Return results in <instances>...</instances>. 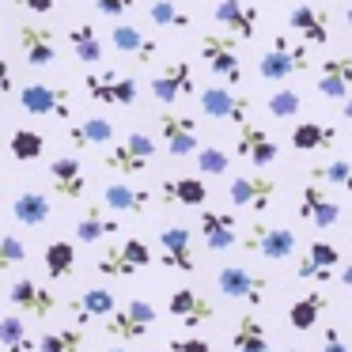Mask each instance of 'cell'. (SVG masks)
I'll return each instance as SVG.
<instances>
[{"label":"cell","instance_id":"cell-23","mask_svg":"<svg viewBox=\"0 0 352 352\" xmlns=\"http://www.w3.org/2000/svg\"><path fill=\"white\" fill-rule=\"evenodd\" d=\"M337 265H341V250L333 243H307V254L296 261V276L299 280H329V276H337Z\"/></svg>","mask_w":352,"mask_h":352},{"label":"cell","instance_id":"cell-29","mask_svg":"<svg viewBox=\"0 0 352 352\" xmlns=\"http://www.w3.org/2000/svg\"><path fill=\"white\" fill-rule=\"evenodd\" d=\"M114 307H118V299L110 288H87L69 303V314H72L76 326H87V322H95V318H107Z\"/></svg>","mask_w":352,"mask_h":352},{"label":"cell","instance_id":"cell-30","mask_svg":"<svg viewBox=\"0 0 352 352\" xmlns=\"http://www.w3.org/2000/svg\"><path fill=\"white\" fill-rule=\"evenodd\" d=\"M69 144L76 152L84 148H95V144H114V122L110 118H84V122H69Z\"/></svg>","mask_w":352,"mask_h":352},{"label":"cell","instance_id":"cell-15","mask_svg":"<svg viewBox=\"0 0 352 352\" xmlns=\"http://www.w3.org/2000/svg\"><path fill=\"white\" fill-rule=\"evenodd\" d=\"M160 265L175 269V273H193L197 258H193V235L182 223H167L160 231Z\"/></svg>","mask_w":352,"mask_h":352},{"label":"cell","instance_id":"cell-31","mask_svg":"<svg viewBox=\"0 0 352 352\" xmlns=\"http://www.w3.org/2000/svg\"><path fill=\"white\" fill-rule=\"evenodd\" d=\"M122 231L118 216H110V208H87L76 223V243H102V239H114Z\"/></svg>","mask_w":352,"mask_h":352},{"label":"cell","instance_id":"cell-37","mask_svg":"<svg viewBox=\"0 0 352 352\" xmlns=\"http://www.w3.org/2000/svg\"><path fill=\"white\" fill-rule=\"evenodd\" d=\"M12 216H16L23 228H42V223L50 220V197L38 193V190L16 193V201H12Z\"/></svg>","mask_w":352,"mask_h":352},{"label":"cell","instance_id":"cell-18","mask_svg":"<svg viewBox=\"0 0 352 352\" xmlns=\"http://www.w3.org/2000/svg\"><path fill=\"white\" fill-rule=\"evenodd\" d=\"M235 155L246 163H254V167H269V163H276V155H280V148H276V140L269 137L261 125H254L250 118H246L243 125H239V137H235Z\"/></svg>","mask_w":352,"mask_h":352},{"label":"cell","instance_id":"cell-28","mask_svg":"<svg viewBox=\"0 0 352 352\" xmlns=\"http://www.w3.org/2000/svg\"><path fill=\"white\" fill-rule=\"evenodd\" d=\"M160 201H163V205H186V208H201V205L208 201V186L201 182V175L167 178V182H160Z\"/></svg>","mask_w":352,"mask_h":352},{"label":"cell","instance_id":"cell-4","mask_svg":"<svg viewBox=\"0 0 352 352\" xmlns=\"http://www.w3.org/2000/svg\"><path fill=\"white\" fill-rule=\"evenodd\" d=\"M155 318H160V314H155V307L148 303V299H125V303H118L102 322H107V333L110 337L133 344V341H140V337L152 333Z\"/></svg>","mask_w":352,"mask_h":352},{"label":"cell","instance_id":"cell-1","mask_svg":"<svg viewBox=\"0 0 352 352\" xmlns=\"http://www.w3.org/2000/svg\"><path fill=\"white\" fill-rule=\"evenodd\" d=\"M152 261H155V254L144 239H125V243L102 246L99 258H95V269L102 276H110V280H125V276H137L140 269H148Z\"/></svg>","mask_w":352,"mask_h":352},{"label":"cell","instance_id":"cell-13","mask_svg":"<svg viewBox=\"0 0 352 352\" xmlns=\"http://www.w3.org/2000/svg\"><path fill=\"white\" fill-rule=\"evenodd\" d=\"M212 19L220 31L235 34V38L250 42L258 34V23H261V8L250 4V0H216L212 8Z\"/></svg>","mask_w":352,"mask_h":352},{"label":"cell","instance_id":"cell-49","mask_svg":"<svg viewBox=\"0 0 352 352\" xmlns=\"http://www.w3.org/2000/svg\"><path fill=\"white\" fill-rule=\"evenodd\" d=\"M16 4L27 12H34V16H50V12L57 8V0H16Z\"/></svg>","mask_w":352,"mask_h":352},{"label":"cell","instance_id":"cell-41","mask_svg":"<svg viewBox=\"0 0 352 352\" xmlns=\"http://www.w3.org/2000/svg\"><path fill=\"white\" fill-rule=\"evenodd\" d=\"M148 19H152L155 27H163V31H190L193 27L190 12H182L175 0H152V4H148Z\"/></svg>","mask_w":352,"mask_h":352},{"label":"cell","instance_id":"cell-48","mask_svg":"<svg viewBox=\"0 0 352 352\" xmlns=\"http://www.w3.org/2000/svg\"><path fill=\"white\" fill-rule=\"evenodd\" d=\"M322 352H352V344L344 341V333L337 326H326L322 329Z\"/></svg>","mask_w":352,"mask_h":352},{"label":"cell","instance_id":"cell-36","mask_svg":"<svg viewBox=\"0 0 352 352\" xmlns=\"http://www.w3.org/2000/svg\"><path fill=\"white\" fill-rule=\"evenodd\" d=\"M329 299L322 296V292H307L303 299H296V303L288 307V326L299 329V333H311L314 326H318V318L326 314Z\"/></svg>","mask_w":352,"mask_h":352},{"label":"cell","instance_id":"cell-14","mask_svg":"<svg viewBox=\"0 0 352 352\" xmlns=\"http://www.w3.org/2000/svg\"><path fill=\"white\" fill-rule=\"evenodd\" d=\"M155 129H160L163 144H167V152L175 155V160H182V155H193V152L201 148L197 122H193L190 114H170V110H163V114L155 118Z\"/></svg>","mask_w":352,"mask_h":352},{"label":"cell","instance_id":"cell-34","mask_svg":"<svg viewBox=\"0 0 352 352\" xmlns=\"http://www.w3.org/2000/svg\"><path fill=\"white\" fill-rule=\"evenodd\" d=\"M42 265H46L50 280H69V276H76V243L54 239V243L42 250Z\"/></svg>","mask_w":352,"mask_h":352},{"label":"cell","instance_id":"cell-5","mask_svg":"<svg viewBox=\"0 0 352 352\" xmlns=\"http://www.w3.org/2000/svg\"><path fill=\"white\" fill-rule=\"evenodd\" d=\"M296 243L299 239L292 228H273V223H261V220H254L246 228V235L239 239V246L246 254H261L265 261H288L296 254Z\"/></svg>","mask_w":352,"mask_h":352},{"label":"cell","instance_id":"cell-55","mask_svg":"<svg viewBox=\"0 0 352 352\" xmlns=\"http://www.w3.org/2000/svg\"><path fill=\"white\" fill-rule=\"evenodd\" d=\"M0 42H4V23H0Z\"/></svg>","mask_w":352,"mask_h":352},{"label":"cell","instance_id":"cell-47","mask_svg":"<svg viewBox=\"0 0 352 352\" xmlns=\"http://www.w3.org/2000/svg\"><path fill=\"white\" fill-rule=\"evenodd\" d=\"M133 4H137V0H95V12L107 16V19H122L125 12H133Z\"/></svg>","mask_w":352,"mask_h":352},{"label":"cell","instance_id":"cell-12","mask_svg":"<svg viewBox=\"0 0 352 352\" xmlns=\"http://www.w3.org/2000/svg\"><path fill=\"white\" fill-rule=\"evenodd\" d=\"M228 197H231V205H235V208H246V212H269L273 201H276V178H269V175L231 178Z\"/></svg>","mask_w":352,"mask_h":352},{"label":"cell","instance_id":"cell-42","mask_svg":"<svg viewBox=\"0 0 352 352\" xmlns=\"http://www.w3.org/2000/svg\"><path fill=\"white\" fill-rule=\"evenodd\" d=\"M311 182L341 186L344 193H352V163L349 160H326V163H318V167H311Z\"/></svg>","mask_w":352,"mask_h":352},{"label":"cell","instance_id":"cell-39","mask_svg":"<svg viewBox=\"0 0 352 352\" xmlns=\"http://www.w3.org/2000/svg\"><path fill=\"white\" fill-rule=\"evenodd\" d=\"M8 152L16 163H38L42 155H46V137L34 129H16L8 137Z\"/></svg>","mask_w":352,"mask_h":352},{"label":"cell","instance_id":"cell-53","mask_svg":"<svg viewBox=\"0 0 352 352\" xmlns=\"http://www.w3.org/2000/svg\"><path fill=\"white\" fill-rule=\"evenodd\" d=\"M344 23H349V27H352V8H349V12H344Z\"/></svg>","mask_w":352,"mask_h":352},{"label":"cell","instance_id":"cell-33","mask_svg":"<svg viewBox=\"0 0 352 352\" xmlns=\"http://www.w3.org/2000/svg\"><path fill=\"white\" fill-rule=\"evenodd\" d=\"M231 349L235 352H269V333L258 314H250V311L239 314L235 333H231Z\"/></svg>","mask_w":352,"mask_h":352},{"label":"cell","instance_id":"cell-57","mask_svg":"<svg viewBox=\"0 0 352 352\" xmlns=\"http://www.w3.org/2000/svg\"><path fill=\"white\" fill-rule=\"evenodd\" d=\"M288 352H299V349H288Z\"/></svg>","mask_w":352,"mask_h":352},{"label":"cell","instance_id":"cell-38","mask_svg":"<svg viewBox=\"0 0 352 352\" xmlns=\"http://www.w3.org/2000/svg\"><path fill=\"white\" fill-rule=\"evenodd\" d=\"M0 344L4 352H34V333H27V322L23 314H4L0 318Z\"/></svg>","mask_w":352,"mask_h":352},{"label":"cell","instance_id":"cell-44","mask_svg":"<svg viewBox=\"0 0 352 352\" xmlns=\"http://www.w3.org/2000/svg\"><path fill=\"white\" fill-rule=\"evenodd\" d=\"M193 160H197V170L201 175H212V178H220V175H228L231 170V155L228 152H220V148H197L193 152Z\"/></svg>","mask_w":352,"mask_h":352},{"label":"cell","instance_id":"cell-54","mask_svg":"<svg viewBox=\"0 0 352 352\" xmlns=\"http://www.w3.org/2000/svg\"><path fill=\"white\" fill-rule=\"evenodd\" d=\"M107 352H129V349H107Z\"/></svg>","mask_w":352,"mask_h":352},{"label":"cell","instance_id":"cell-9","mask_svg":"<svg viewBox=\"0 0 352 352\" xmlns=\"http://www.w3.org/2000/svg\"><path fill=\"white\" fill-rule=\"evenodd\" d=\"M19 107L34 118H57V122H72V95L69 87L54 84H27L19 87Z\"/></svg>","mask_w":352,"mask_h":352},{"label":"cell","instance_id":"cell-25","mask_svg":"<svg viewBox=\"0 0 352 352\" xmlns=\"http://www.w3.org/2000/svg\"><path fill=\"white\" fill-rule=\"evenodd\" d=\"M50 182H54V193L65 201H80L87 193V175L76 155H57L50 163Z\"/></svg>","mask_w":352,"mask_h":352},{"label":"cell","instance_id":"cell-45","mask_svg":"<svg viewBox=\"0 0 352 352\" xmlns=\"http://www.w3.org/2000/svg\"><path fill=\"white\" fill-rule=\"evenodd\" d=\"M27 261V246L19 235H0V276L19 269Z\"/></svg>","mask_w":352,"mask_h":352},{"label":"cell","instance_id":"cell-17","mask_svg":"<svg viewBox=\"0 0 352 352\" xmlns=\"http://www.w3.org/2000/svg\"><path fill=\"white\" fill-rule=\"evenodd\" d=\"M16 38H19V50H23V57H27L31 69H50V65L57 61V34H54V27L19 23Z\"/></svg>","mask_w":352,"mask_h":352},{"label":"cell","instance_id":"cell-51","mask_svg":"<svg viewBox=\"0 0 352 352\" xmlns=\"http://www.w3.org/2000/svg\"><path fill=\"white\" fill-rule=\"evenodd\" d=\"M337 280H341V284H344V288H349V292H352V265H344V269H341V273H337Z\"/></svg>","mask_w":352,"mask_h":352},{"label":"cell","instance_id":"cell-3","mask_svg":"<svg viewBox=\"0 0 352 352\" xmlns=\"http://www.w3.org/2000/svg\"><path fill=\"white\" fill-rule=\"evenodd\" d=\"M155 160V137H148V133H129L125 140H118V144L107 148V155H102V167L114 170V175H125V178H137L148 170V163Z\"/></svg>","mask_w":352,"mask_h":352},{"label":"cell","instance_id":"cell-22","mask_svg":"<svg viewBox=\"0 0 352 352\" xmlns=\"http://www.w3.org/2000/svg\"><path fill=\"white\" fill-rule=\"evenodd\" d=\"M288 31H296L303 42H311V46H326L329 42V16L326 8H318V4H296V8L288 12Z\"/></svg>","mask_w":352,"mask_h":352},{"label":"cell","instance_id":"cell-10","mask_svg":"<svg viewBox=\"0 0 352 352\" xmlns=\"http://www.w3.org/2000/svg\"><path fill=\"white\" fill-rule=\"evenodd\" d=\"M216 288H220L223 299H235V303H246V307H261L269 292V280L261 273H250L243 265H223L216 273Z\"/></svg>","mask_w":352,"mask_h":352},{"label":"cell","instance_id":"cell-7","mask_svg":"<svg viewBox=\"0 0 352 352\" xmlns=\"http://www.w3.org/2000/svg\"><path fill=\"white\" fill-rule=\"evenodd\" d=\"M84 91L91 102H102V107H133L137 102V80L110 69H95L84 76Z\"/></svg>","mask_w":352,"mask_h":352},{"label":"cell","instance_id":"cell-11","mask_svg":"<svg viewBox=\"0 0 352 352\" xmlns=\"http://www.w3.org/2000/svg\"><path fill=\"white\" fill-rule=\"evenodd\" d=\"M8 303H16V311L23 318H50V314L61 307L57 292H50L46 284H34V276H16L8 288Z\"/></svg>","mask_w":352,"mask_h":352},{"label":"cell","instance_id":"cell-2","mask_svg":"<svg viewBox=\"0 0 352 352\" xmlns=\"http://www.w3.org/2000/svg\"><path fill=\"white\" fill-rule=\"evenodd\" d=\"M201 61H205L208 72H212L216 80H223L228 87L243 84V61H239L235 34H228V31L201 34Z\"/></svg>","mask_w":352,"mask_h":352},{"label":"cell","instance_id":"cell-8","mask_svg":"<svg viewBox=\"0 0 352 352\" xmlns=\"http://www.w3.org/2000/svg\"><path fill=\"white\" fill-rule=\"evenodd\" d=\"M201 99V114L212 118V122H231V125H243L250 118V99L243 91L228 84H212V87H201L197 91Z\"/></svg>","mask_w":352,"mask_h":352},{"label":"cell","instance_id":"cell-50","mask_svg":"<svg viewBox=\"0 0 352 352\" xmlns=\"http://www.w3.org/2000/svg\"><path fill=\"white\" fill-rule=\"evenodd\" d=\"M8 91H16V76H12V61L0 57V95H8Z\"/></svg>","mask_w":352,"mask_h":352},{"label":"cell","instance_id":"cell-6","mask_svg":"<svg viewBox=\"0 0 352 352\" xmlns=\"http://www.w3.org/2000/svg\"><path fill=\"white\" fill-rule=\"evenodd\" d=\"M307 65H311L307 61V46H292L288 34H276L273 46H269L258 61V76L269 80V84H284L292 72H303Z\"/></svg>","mask_w":352,"mask_h":352},{"label":"cell","instance_id":"cell-52","mask_svg":"<svg viewBox=\"0 0 352 352\" xmlns=\"http://www.w3.org/2000/svg\"><path fill=\"white\" fill-rule=\"evenodd\" d=\"M341 114H344V122H352V99L341 102Z\"/></svg>","mask_w":352,"mask_h":352},{"label":"cell","instance_id":"cell-19","mask_svg":"<svg viewBox=\"0 0 352 352\" xmlns=\"http://www.w3.org/2000/svg\"><path fill=\"white\" fill-rule=\"evenodd\" d=\"M299 220L314 223V228H333L341 220V205L329 197L322 182H307L299 193Z\"/></svg>","mask_w":352,"mask_h":352},{"label":"cell","instance_id":"cell-40","mask_svg":"<svg viewBox=\"0 0 352 352\" xmlns=\"http://www.w3.org/2000/svg\"><path fill=\"white\" fill-rule=\"evenodd\" d=\"M84 326H65V329H50L38 337L34 352H84Z\"/></svg>","mask_w":352,"mask_h":352},{"label":"cell","instance_id":"cell-24","mask_svg":"<svg viewBox=\"0 0 352 352\" xmlns=\"http://www.w3.org/2000/svg\"><path fill=\"white\" fill-rule=\"evenodd\" d=\"M110 46L118 50V54L133 57L137 65H152L155 54H160V46H155V38H148L140 27L133 23H114L110 27Z\"/></svg>","mask_w":352,"mask_h":352},{"label":"cell","instance_id":"cell-56","mask_svg":"<svg viewBox=\"0 0 352 352\" xmlns=\"http://www.w3.org/2000/svg\"><path fill=\"white\" fill-rule=\"evenodd\" d=\"M0 193H4V182H0Z\"/></svg>","mask_w":352,"mask_h":352},{"label":"cell","instance_id":"cell-20","mask_svg":"<svg viewBox=\"0 0 352 352\" xmlns=\"http://www.w3.org/2000/svg\"><path fill=\"white\" fill-rule=\"evenodd\" d=\"M152 201H155L152 190L133 186V182H107V190H102V208L122 212V216H144L152 208Z\"/></svg>","mask_w":352,"mask_h":352},{"label":"cell","instance_id":"cell-27","mask_svg":"<svg viewBox=\"0 0 352 352\" xmlns=\"http://www.w3.org/2000/svg\"><path fill=\"white\" fill-rule=\"evenodd\" d=\"M318 91L333 102H344L352 91V57L337 54L329 61H322V72H318Z\"/></svg>","mask_w":352,"mask_h":352},{"label":"cell","instance_id":"cell-46","mask_svg":"<svg viewBox=\"0 0 352 352\" xmlns=\"http://www.w3.org/2000/svg\"><path fill=\"white\" fill-rule=\"evenodd\" d=\"M167 352H216V349H212V341H205V337L186 333V337H170Z\"/></svg>","mask_w":352,"mask_h":352},{"label":"cell","instance_id":"cell-26","mask_svg":"<svg viewBox=\"0 0 352 352\" xmlns=\"http://www.w3.org/2000/svg\"><path fill=\"white\" fill-rule=\"evenodd\" d=\"M201 239H205V246L212 254L231 250V246L239 243V220H235V212H216V208L201 212Z\"/></svg>","mask_w":352,"mask_h":352},{"label":"cell","instance_id":"cell-16","mask_svg":"<svg viewBox=\"0 0 352 352\" xmlns=\"http://www.w3.org/2000/svg\"><path fill=\"white\" fill-rule=\"evenodd\" d=\"M197 76H193V65L190 61H170L167 69H160L152 76V95L163 102V107H170V102L186 99V95H197Z\"/></svg>","mask_w":352,"mask_h":352},{"label":"cell","instance_id":"cell-32","mask_svg":"<svg viewBox=\"0 0 352 352\" xmlns=\"http://www.w3.org/2000/svg\"><path fill=\"white\" fill-rule=\"evenodd\" d=\"M333 144H337V129L326 122H296V129H292L296 152H329Z\"/></svg>","mask_w":352,"mask_h":352},{"label":"cell","instance_id":"cell-35","mask_svg":"<svg viewBox=\"0 0 352 352\" xmlns=\"http://www.w3.org/2000/svg\"><path fill=\"white\" fill-rule=\"evenodd\" d=\"M69 50H72V57H76L80 65H95L99 69L102 65V38H99V31H95L91 23H76L69 31Z\"/></svg>","mask_w":352,"mask_h":352},{"label":"cell","instance_id":"cell-43","mask_svg":"<svg viewBox=\"0 0 352 352\" xmlns=\"http://www.w3.org/2000/svg\"><path fill=\"white\" fill-rule=\"evenodd\" d=\"M265 110L273 118H280V122H288V118H296L299 110H303V99H299V91H292V87H276V91L269 95Z\"/></svg>","mask_w":352,"mask_h":352},{"label":"cell","instance_id":"cell-21","mask_svg":"<svg viewBox=\"0 0 352 352\" xmlns=\"http://www.w3.org/2000/svg\"><path fill=\"white\" fill-rule=\"evenodd\" d=\"M167 311H170V318H178L186 329H197V326H205V322L216 318V307L208 303L201 292H193V288H175V292H170Z\"/></svg>","mask_w":352,"mask_h":352}]
</instances>
